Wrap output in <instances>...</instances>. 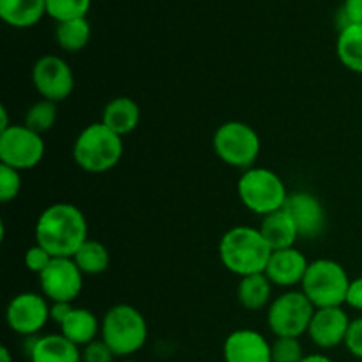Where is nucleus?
<instances>
[{
  "label": "nucleus",
  "mask_w": 362,
  "mask_h": 362,
  "mask_svg": "<svg viewBox=\"0 0 362 362\" xmlns=\"http://www.w3.org/2000/svg\"><path fill=\"white\" fill-rule=\"evenodd\" d=\"M85 240H88L87 219L73 204L49 205L35 223V244L53 258H73Z\"/></svg>",
  "instance_id": "1"
},
{
  "label": "nucleus",
  "mask_w": 362,
  "mask_h": 362,
  "mask_svg": "<svg viewBox=\"0 0 362 362\" xmlns=\"http://www.w3.org/2000/svg\"><path fill=\"white\" fill-rule=\"evenodd\" d=\"M272 250L260 233L251 226H235L219 240V258L226 271L246 278L267 269Z\"/></svg>",
  "instance_id": "2"
},
{
  "label": "nucleus",
  "mask_w": 362,
  "mask_h": 362,
  "mask_svg": "<svg viewBox=\"0 0 362 362\" xmlns=\"http://www.w3.org/2000/svg\"><path fill=\"white\" fill-rule=\"evenodd\" d=\"M122 152V136L113 133L103 122L85 127L73 145L74 163L88 173H105L113 170L119 165Z\"/></svg>",
  "instance_id": "3"
},
{
  "label": "nucleus",
  "mask_w": 362,
  "mask_h": 362,
  "mask_svg": "<svg viewBox=\"0 0 362 362\" xmlns=\"http://www.w3.org/2000/svg\"><path fill=\"white\" fill-rule=\"evenodd\" d=\"M148 338L147 320L131 304H115L101 320V339L115 357H129L140 352Z\"/></svg>",
  "instance_id": "4"
},
{
  "label": "nucleus",
  "mask_w": 362,
  "mask_h": 362,
  "mask_svg": "<svg viewBox=\"0 0 362 362\" xmlns=\"http://www.w3.org/2000/svg\"><path fill=\"white\" fill-rule=\"evenodd\" d=\"M352 279L341 264L329 258L310 262L306 276L300 283V292L310 299L317 310L341 308L346 303V293Z\"/></svg>",
  "instance_id": "5"
},
{
  "label": "nucleus",
  "mask_w": 362,
  "mask_h": 362,
  "mask_svg": "<svg viewBox=\"0 0 362 362\" xmlns=\"http://www.w3.org/2000/svg\"><path fill=\"white\" fill-rule=\"evenodd\" d=\"M237 193L244 207L260 216L281 211L288 200L283 179L269 168L246 170L237 184Z\"/></svg>",
  "instance_id": "6"
},
{
  "label": "nucleus",
  "mask_w": 362,
  "mask_h": 362,
  "mask_svg": "<svg viewBox=\"0 0 362 362\" xmlns=\"http://www.w3.org/2000/svg\"><path fill=\"white\" fill-rule=\"evenodd\" d=\"M212 147L223 163L233 168H243L246 172L253 168L262 145L260 136L250 124L240 122V120H228L216 129Z\"/></svg>",
  "instance_id": "7"
},
{
  "label": "nucleus",
  "mask_w": 362,
  "mask_h": 362,
  "mask_svg": "<svg viewBox=\"0 0 362 362\" xmlns=\"http://www.w3.org/2000/svg\"><path fill=\"white\" fill-rule=\"evenodd\" d=\"M315 310L303 292L283 293L269 306V329L276 338H299L310 329Z\"/></svg>",
  "instance_id": "8"
},
{
  "label": "nucleus",
  "mask_w": 362,
  "mask_h": 362,
  "mask_svg": "<svg viewBox=\"0 0 362 362\" xmlns=\"http://www.w3.org/2000/svg\"><path fill=\"white\" fill-rule=\"evenodd\" d=\"M45 158V141L41 134L25 124H13L0 133V165L23 172L35 168Z\"/></svg>",
  "instance_id": "9"
},
{
  "label": "nucleus",
  "mask_w": 362,
  "mask_h": 362,
  "mask_svg": "<svg viewBox=\"0 0 362 362\" xmlns=\"http://www.w3.org/2000/svg\"><path fill=\"white\" fill-rule=\"evenodd\" d=\"M32 81L42 99L60 103L74 90V74L69 64L57 55H42L32 67Z\"/></svg>",
  "instance_id": "10"
},
{
  "label": "nucleus",
  "mask_w": 362,
  "mask_h": 362,
  "mask_svg": "<svg viewBox=\"0 0 362 362\" xmlns=\"http://www.w3.org/2000/svg\"><path fill=\"white\" fill-rule=\"evenodd\" d=\"M83 272L73 258H53L52 264L39 274L42 296L52 303H73L83 288Z\"/></svg>",
  "instance_id": "11"
},
{
  "label": "nucleus",
  "mask_w": 362,
  "mask_h": 362,
  "mask_svg": "<svg viewBox=\"0 0 362 362\" xmlns=\"http://www.w3.org/2000/svg\"><path fill=\"white\" fill-rule=\"evenodd\" d=\"M49 320V306L46 297L34 292L18 293L11 299L6 310V322L16 334L37 336Z\"/></svg>",
  "instance_id": "12"
},
{
  "label": "nucleus",
  "mask_w": 362,
  "mask_h": 362,
  "mask_svg": "<svg viewBox=\"0 0 362 362\" xmlns=\"http://www.w3.org/2000/svg\"><path fill=\"white\" fill-rule=\"evenodd\" d=\"M283 209L292 218L299 237L317 239L324 233L325 225H327V214H325L322 202L315 194L306 193V191L288 194V200Z\"/></svg>",
  "instance_id": "13"
},
{
  "label": "nucleus",
  "mask_w": 362,
  "mask_h": 362,
  "mask_svg": "<svg viewBox=\"0 0 362 362\" xmlns=\"http://www.w3.org/2000/svg\"><path fill=\"white\" fill-rule=\"evenodd\" d=\"M350 318L343 308H322L315 310L308 336L318 349H336L345 343L350 327Z\"/></svg>",
  "instance_id": "14"
},
{
  "label": "nucleus",
  "mask_w": 362,
  "mask_h": 362,
  "mask_svg": "<svg viewBox=\"0 0 362 362\" xmlns=\"http://www.w3.org/2000/svg\"><path fill=\"white\" fill-rule=\"evenodd\" d=\"M225 362H272V345L253 329H239L223 345Z\"/></svg>",
  "instance_id": "15"
},
{
  "label": "nucleus",
  "mask_w": 362,
  "mask_h": 362,
  "mask_svg": "<svg viewBox=\"0 0 362 362\" xmlns=\"http://www.w3.org/2000/svg\"><path fill=\"white\" fill-rule=\"evenodd\" d=\"M308 267H310V262L304 257V253H300L296 247H288V250L272 251L265 276L271 279L272 285L290 288L303 283Z\"/></svg>",
  "instance_id": "16"
},
{
  "label": "nucleus",
  "mask_w": 362,
  "mask_h": 362,
  "mask_svg": "<svg viewBox=\"0 0 362 362\" xmlns=\"http://www.w3.org/2000/svg\"><path fill=\"white\" fill-rule=\"evenodd\" d=\"M25 350L30 362H81L80 346L62 334L28 336Z\"/></svg>",
  "instance_id": "17"
},
{
  "label": "nucleus",
  "mask_w": 362,
  "mask_h": 362,
  "mask_svg": "<svg viewBox=\"0 0 362 362\" xmlns=\"http://www.w3.org/2000/svg\"><path fill=\"white\" fill-rule=\"evenodd\" d=\"M140 119L141 112L138 103L134 99L126 98V95H119L105 106L101 122L119 136H126L136 129Z\"/></svg>",
  "instance_id": "18"
},
{
  "label": "nucleus",
  "mask_w": 362,
  "mask_h": 362,
  "mask_svg": "<svg viewBox=\"0 0 362 362\" xmlns=\"http://www.w3.org/2000/svg\"><path fill=\"white\" fill-rule=\"evenodd\" d=\"M101 324L98 317L87 308H73L69 317L60 325V334L78 346H87L98 339Z\"/></svg>",
  "instance_id": "19"
},
{
  "label": "nucleus",
  "mask_w": 362,
  "mask_h": 362,
  "mask_svg": "<svg viewBox=\"0 0 362 362\" xmlns=\"http://www.w3.org/2000/svg\"><path fill=\"white\" fill-rule=\"evenodd\" d=\"M260 233L264 235V239L267 240V244L271 246L272 251L293 247L297 237H299L296 225H293L292 218L286 214L285 209L272 212V214L269 216H264Z\"/></svg>",
  "instance_id": "20"
},
{
  "label": "nucleus",
  "mask_w": 362,
  "mask_h": 362,
  "mask_svg": "<svg viewBox=\"0 0 362 362\" xmlns=\"http://www.w3.org/2000/svg\"><path fill=\"white\" fill-rule=\"evenodd\" d=\"M45 14L46 0H0V18L11 27H34Z\"/></svg>",
  "instance_id": "21"
},
{
  "label": "nucleus",
  "mask_w": 362,
  "mask_h": 362,
  "mask_svg": "<svg viewBox=\"0 0 362 362\" xmlns=\"http://www.w3.org/2000/svg\"><path fill=\"white\" fill-rule=\"evenodd\" d=\"M272 297V283L265 276V272L260 274H251L240 279L239 288H237V299L240 306L247 311L264 310Z\"/></svg>",
  "instance_id": "22"
},
{
  "label": "nucleus",
  "mask_w": 362,
  "mask_h": 362,
  "mask_svg": "<svg viewBox=\"0 0 362 362\" xmlns=\"http://www.w3.org/2000/svg\"><path fill=\"white\" fill-rule=\"evenodd\" d=\"M336 53L346 69L362 74V25H350L339 32Z\"/></svg>",
  "instance_id": "23"
},
{
  "label": "nucleus",
  "mask_w": 362,
  "mask_h": 362,
  "mask_svg": "<svg viewBox=\"0 0 362 362\" xmlns=\"http://www.w3.org/2000/svg\"><path fill=\"white\" fill-rule=\"evenodd\" d=\"M55 39L60 48L66 52H80L90 41V23L87 18L57 21Z\"/></svg>",
  "instance_id": "24"
},
{
  "label": "nucleus",
  "mask_w": 362,
  "mask_h": 362,
  "mask_svg": "<svg viewBox=\"0 0 362 362\" xmlns=\"http://www.w3.org/2000/svg\"><path fill=\"white\" fill-rule=\"evenodd\" d=\"M73 260L78 265V269L87 276L103 274L110 267V253L105 244L90 239L81 244Z\"/></svg>",
  "instance_id": "25"
},
{
  "label": "nucleus",
  "mask_w": 362,
  "mask_h": 362,
  "mask_svg": "<svg viewBox=\"0 0 362 362\" xmlns=\"http://www.w3.org/2000/svg\"><path fill=\"white\" fill-rule=\"evenodd\" d=\"M57 115H59L57 103L48 101V99H41V101L34 103V105L27 110L23 124L28 129L35 131V133L42 136L46 131H49L55 126Z\"/></svg>",
  "instance_id": "26"
},
{
  "label": "nucleus",
  "mask_w": 362,
  "mask_h": 362,
  "mask_svg": "<svg viewBox=\"0 0 362 362\" xmlns=\"http://www.w3.org/2000/svg\"><path fill=\"white\" fill-rule=\"evenodd\" d=\"M92 0H46V14L55 21L85 18L90 9Z\"/></svg>",
  "instance_id": "27"
},
{
  "label": "nucleus",
  "mask_w": 362,
  "mask_h": 362,
  "mask_svg": "<svg viewBox=\"0 0 362 362\" xmlns=\"http://www.w3.org/2000/svg\"><path fill=\"white\" fill-rule=\"evenodd\" d=\"M304 357L299 338H276L272 343V362H300Z\"/></svg>",
  "instance_id": "28"
},
{
  "label": "nucleus",
  "mask_w": 362,
  "mask_h": 362,
  "mask_svg": "<svg viewBox=\"0 0 362 362\" xmlns=\"http://www.w3.org/2000/svg\"><path fill=\"white\" fill-rule=\"evenodd\" d=\"M21 177L20 172L7 165H0V202L9 204L20 194Z\"/></svg>",
  "instance_id": "29"
},
{
  "label": "nucleus",
  "mask_w": 362,
  "mask_h": 362,
  "mask_svg": "<svg viewBox=\"0 0 362 362\" xmlns=\"http://www.w3.org/2000/svg\"><path fill=\"white\" fill-rule=\"evenodd\" d=\"M23 260H25V267H27L30 272H34V274L39 276L49 264H52L53 257L45 250V247L35 244V246L28 247V250L25 251Z\"/></svg>",
  "instance_id": "30"
},
{
  "label": "nucleus",
  "mask_w": 362,
  "mask_h": 362,
  "mask_svg": "<svg viewBox=\"0 0 362 362\" xmlns=\"http://www.w3.org/2000/svg\"><path fill=\"white\" fill-rule=\"evenodd\" d=\"M115 354L103 339H95L90 345L83 346L81 352V362H113Z\"/></svg>",
  "instance_id": "31"
},
{
  "label": "nucleus",
  "mask_w": 362,
  "mask_h": 362,
  "mask_svg": "<svg viewBox=\"0 0 362 362\" xmlns=\"http://www.w3.org/2000/svg\"><path fill=\"white\" fill-rule=\"evenodd\" d=\"M343 345L346 346V350L354 357L362 361V318H356V320L350 322L349 332H346V338Z\"/></svg>",
  "instance_id": "32"
},
{
  "label": "nucleus",
  "mask_w": 362,
  "mask_h": 362,
  "mask_svg": "<svg viewBox=\"0 0 362 362\" xmlns=\"http://www.w3.org/2000/svg\"><path fill=\"white\" fill-rule=\"evenodd\" d=\"M354 310L362 311V276L350 281L349 293H346V303Z\"/></svg>",
  "instance_id": "33"
},
{
  "label": "nucleus",
  "mask_w": 362,
  "mask_h": 362,
  "mask_svg": "<svg viewBox=\"0 0 362 362\" xmlns=\"http://www.w3.org/2000/svg\"><path fill=\"white\" fill-rule=\"evenodd\" d=\"M341 7L352 25H362V0H345Z\"/></svg>",
  "instance_id": "34"
},
{
  "label": "nucleus",
  "mask_w": 362,
  "mask_h": 362,
  "mask_svg": "<svg viewBox=\"0 0 362 362\" xmlns=\"http://www.w3.org/2000/svg\"><path fill=\"white\" fill-rule=\"evenodd\" d=\"M71 311H73V306L69 303H53L49 306V320L62 325V322L69 317Z\"/></svg>",
  "instance_id": "35"
},
{
  "label": "nucleus",
  "mask_w": 362,
  "mask_h": 362,
  "mask_svg": "<svg viewBox=\"0 0 362 362\" xmlns=\"http://www.w3.org/2000/svg\"><path fill=\"white\" fill-rule=\"evenodd\" d=\"M300 362H332L327 356L324 354H311V356H306Z\"/></svg>",
  "instance_id": "36"
},
{
  "label": "nucleus",
  "mask_w": 362,
  "mask_h": 362,
  "mask_svg": "<svg viewBox=\"0 0 362 362\" xmlns=\"http://www.w3.org/2000/svg\"><path fill=\"white\" fill-rule=\"evenodd\" d=\"M0 115H2V122H0V133H2V131L9 129L13 124H9V117H7L6 106H2V108H0Z\"/></svg>",
  "instance_id": "37"
},
{
  "label": "nucleus",
  "mask_w": 362,
  "mask_h": 362,
  "mask_svg": "<svg viewBox=\"0 0 362 362\" xmlns=\"http://www.w3.org/2000/svg\"><path fill=\"white\" fill-rule=\"evenodd\" d=\"M0 362H13V356L7 346H0Z\"/></svg>",
  "instance_id": "38"
},
{
  "label": "nucleus",
  "mask_w": 362,
  "mask_h": 362,
  "mask_svg": "<svg viewBox=\"0 0 362 362\" xmlns=\"http://www.w3.org/2000/svg\"><path fill=\"white\" fill-rule=\"evenodd\" d=\"M122 362H136V361H131V359H126V361H122Z\"/></svg>",
  "instance_id": "39"
},
{
  "label": "nucleus",
  "mask_w": 362,
  "mask_h": 362,
  "mask_svg": "<svg viewBox=\"0 0 362 362\" xmlns=\"http://www.w3.org/2000/svg\"><path fill=\"white\" fill-rule=\"evenodd\" d=\"M361 362H362V361H361Z\"/></svg>",
  "instance_id": "40"
}]
</instances>
